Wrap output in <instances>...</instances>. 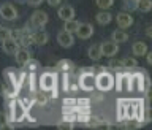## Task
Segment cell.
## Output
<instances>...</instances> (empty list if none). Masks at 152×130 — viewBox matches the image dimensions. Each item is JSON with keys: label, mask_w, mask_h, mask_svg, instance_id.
I'll use <instances>...</instances> for the list:
<instances>
[{"label": "cell", "mask_w": 152, "mask_h": 130, "mask_svg": "<svg viewBox=\"0 0 152 130\" xmlns=\"http://www.w3.org/2000/svg\"><path fill=\"white\" fill-rule=\"evenodd\" d=\"M48 21H49L48 13L46 11H41V10L33 11L32 16H30V24H32V27H35V29H43L48 24Z\"/></svg>", "instance_id": "7a4b0ae2"}, {"label": "cell", "mask_w": 152, "mask_h": 130, "mask_svg": "<svg viewBox=\"0 0 152 130\" xmlns=\"http://www.w3.org/2000/svg\"><path fill=\"white\" fill-rule=\"evenodd\" d=\"M26 3H28L30 7H40L43 3V0H26Z\"/></svg>", "instance_id": "f546056e"}, {"label": "cell", "mask_w": 152, "mask_h": 130, "mask_svg": "<svg viewBox=\"0 0 152 130\" xmlns=\"http://www.w3.org/2000/svg\"><path fill=\"white\" fill-rule=\"evenodd\" d=\"M95 19H97V22L100 24V26H108V24L113 21V14L104 11V10H102L100 13L95 14Z\"/></svg>", "instance_id": "5bb4252c"}, {"label": "cell", "mask_w": 152, "mask_h": 130, "mask_svg": "<svg viewBox=\"0 0 152 130\" xmlns=\"http://www.w3.org/2000/svg\"><path fill=\"white\" fill-rule=\"evenodd\" d=\"M124 10H128V11L136 10V2H133V0H124Z\"/></svg>", "instance_id": "cb8c5ba5"}, {"label": "cell", "mask_w": 152, "mask_h": 130, "mask_svg": "<svg viewBox=\"0 0 152 130\" xmlns=\"http://www.w3.org/2000/svg\"><path fill=\"white\" fill-rule=\"evenodd\" d=\"M147 54V64H152V56L149 54V52H146Z\"/></svg>", "instance_id": "1f68e13d"}, {"label": "cell", "mask_w": 152, "mask_h": 130, "mask_svg": "<svg viewBox=\"0 0 152 130\" xmlns=\"http://www.w3.org/2000/svg\"><path fill=\"white\" fill-rule=\"evenodd\" d=\"M46 102H48L46 95L40 94V95H38V97H37V103H38V105H46Z\"/></svg>", "instance_id": "f1b7e54d"}, {"label": "cell", "mask_w": 152, "mask_h": 130, "mask_svg": "<svg viewBox=\"0 0 152 130\" xmlns=\"http://www.w3.org/2000/svg\"><path fill=\"white\" fill-rule=\"evenodd\" d=\"M14 57H16V62L19 65H26L28 62V59H30V52L27 51V48H19L14 52Z\"/></svg>", "instance_id": "7c38bea8"}, {"label": "cell", "mask_w": 152, "mask_h": 130, "mask_svg": "<svg viewBox=\"0 0 152 130\" xmlns=\"http://www.w3.org/2000/svg\"><path fill=\"white\" fill-rule=\"evenodd\" d=\"M95 3H97V7H98V8L108 10V8H111V7H113L114 0H95Z\"/></svg>", "instance_id": "7402d4cb"}, {"label": "cell", "mask_w": 152, "mask_h": 130, "mask_svg": "<svg viewBox=\"0 0 152 130\" xmlns=\"http://www.w3.org/2000/svg\"><path fill=\"white\" fill-rule=\"evenodd\" d=\"M108 65H109V68H113V70H122L124 68L121 60H109Z\"/></svg>", "instance_id": "d4e9b609"}, {"label": "cell", "mask_w": 152, "mask_h": 130, "mask_svg": "<svg viewBox=\"0 0 152 130\" xmlns=\"http://www.w3.org/2000/svg\"><path fill=\"white\" fill-rule=\"evenodd\" d=\"M152 8V2L151 0H140V2L136 3V10L141 13H149Z\"/></svg>", "instance_id": "ac0fdd59"}, {"label": "cell", "mask_w": 152, "mask_h": 130, "mask_svg": "<svg viewBox=\"0 0 152 130\" xmlns=\"http://www.w3.org/2000/svg\"><path fill=\"white\" fill-rule=\"evenodd\" d=\"M75 33L81 38V40H87V38H90L94 35V26L89 22H79V26H78Z\"/></svg>", "instance_id": "277c9868"}, {"label": "cell", "mask_w": 152, "mask_h": 130, "mask_svg": "<svg viewBox=\"0 0 152 130\" xmlns=\"http://www.w3.org/2000/svg\"><path fill=\"white\" fill-rule=\"evenodd\" d=\"M11 37V29L5 27V26H0V41L7 40V38Z\"/></svg>", "instance_id": "603a6c76"}, {"label": "cell", "mask_w": 152, "mask_h": 130, "mask_svg": "<svg viewBox=\"0 0 152 130\" xmlns=\"http://www.w3.org/2000/svg\"><path fill=\"white\" fill-rule=\"evenodd\" d=\"M57 129H73V124L66 122V121H62V122L57 124Z\"/></svg>", "instance_id": "4316f807"}, {"label": "cell", "mask_w": 152, "mask_h": 130, "mask_svg": "<svg viewBox=\"0 0 152 130\" xmlns=\"http://www.w3.org/2000/svg\"><path fill=\"white\" fill-rule=\"evenodd\" d=\"M133 2H136V3H138V2H140V0H133Z\"/></svg>", "instance_id": "d590c367"}, {"label": "cell", "mask_w": 152, "mask_h": 130, "mask_svg": "<svg viewBox=\"0 0 152 130\" xmlns=\"http://www.w3.org/2000/svg\"><path fill=\"white\" fill-rule=\"evenodd\" d=\"M132 51H133V54H135L136 57H141V56H144L147 52V45L142 43V41H136V43H133Z\"/></svg>", "instance_id": "2e32d148"}, {"label": "cell", "mask_w": 152, "mask_h": 130, "mask_svg": "<svg viewBox=\"0 0 152 130\" xmlns=\"http://www.w3.org/2000/svg\"><path fill=\"white\" fill-rule=\"evenodd\" d=\"M100 49H102V56H106V57H114L119 52V45L111 41H104L103 45H100Z\"/></svg>", "instance_id": "8992f818"}, {"label": "cell", "mask_w": 152, "mask_h": 130, "mask_svg": "<svg viewBox=\"0 0 152 130\" xmlns=\"http://www.w3.org/2000/svg\"><path fill=\"white\" fill-rule=\"evenodd\" d=\"M18 3H26V0H16Z\"/></svg>", "instance_id": "e575fe53"}, {"label": "cell", "mask_w": 152, "mask_h": 130, "mask_svg": "<svg viewBox=\"0 0 152 130\" xmlns=\"http://www.w3.org/2000/svg\"><path fill=\"white\" fill-rule=\"evenodd\" d=\"M57 16H59L62 21H70V19H75V8L70 7V5H64V7L59 8Z\"/></svg>", "instance_id": "9c48e42d"}, {"label": "cell", "mask_w": 152, "mask_h": 130, "mask_svg": "<svg viewBox=\"0 0 152 130\" xmlns=\"http://www.w3.org/2000/svg\"><path fill=\"white\" fill-rule=\"evenodd\" d=\"M0 16L5 21H14V19H18V10L11 3H3L0 7Z\"/></svg>", "instance_id": "3957f363"}, {"label": "cell", "mask_w": 152, "mask_h": 130, "mask_svg": "<svg viewBox=\"0 0 152 130\" xmlns=\"http://www.w3.org/2000/svg\"><path fill=\"white\" fill-rule=\"evenodd\" d=\"M57 43L62 46V48H71L75 43V37L73 33L66 32V30H60L57 33Z\"/></svg>", "instance_id": "5b68a950"}, {"label": "cell", "mask_w": 152, "mask_h": 130, "mask_svg": "<svg viewBox=\"0 0 152 130\" xmlns=\"http://www.w3.org/2000/svg\"><path fill=\"white\" fill-rule=\"evenodd\" d=\"M54 84H56L54 75H51V73H45V75L41 76V79H40V87H41L43 90H52Z\"/></svg>", "instance_id": "8fae6325"}, {"label": "cell", "mask_w": 152, "mask_h": 130, "mask_svg": "<svg viewBox=\"0 0 152 130\" xmlns=\"http://www.w3.org/2000/svg\"><path fill=\"white\" fill-rule=\"evenodd\" d=\"M2 94H5V86L0 83V95H2Z\"/></svg>", "instance_id": "d6a6232c"}, {"label": "cell", "mask_w": 152, "mask_h": 130, "mask_svg": "<svg viewBox=\"0 0 152 130\" xmlns=\"http://www.w3.org/2000/svg\"><path fill=\"white\" fill-rule=\"evenodd\" d=\"M57 68H59L60 71H70L71 68H73V62H70V60H60L59 64H57Z\"/></svg>", "instance_id": "44dd1931"}, {"label": "cell", "mask_w": 152, "mask_h": 130, "mask_svg": "<svg viewBox=\"0 0 152 130\" xmlns=\"http://www.w3.org/2000/svg\"><path fill=\"white\" fill-rule=\"evenodd\" d=\"M111 38H113V41L114 43H125L127 40H128V33L124 30V29H117V30H114L113 33H111Z\"/></svg>", "instance_id": "9a60e30c"}, {"label": "cell", "mask_w": 152, "mask_h": 130, "mask_svg": "<svg viewBox=\"0 0 152 130\" xmlns=\"http://www.w3.org/2000/svg\"><path fill=\"white\" fill-rule=\"evenodd\" d=\"M94 78H92V73H83L79 79V84H81V89L84 90H92L94 89Z\"/></svg>", "instance_id": "4fadbf2b"}, {"label": "cell", "mask_w": 152, "mask_h": 130, "mask_svg": "<svg viewBox=\"0 0 152 130\" xmlns=\"http://www.w3.org/2000/svg\"><path fill=\"white\" fill-rule=\"evenodd\" d=\"M121 62H122V67L127 68V70H132V68H135V67L138 65L136 59H133V57H124Z\"/></svg>", "instance_id": "ffe728a7"}, {"label": "cell", "mask_w": 152, "mask_h": 130, "mask_svg": "<svg viewBox=\"0 0 152 130\" xmlns=\"http://www.w3.org/2000/svg\"><path fill=\"white\" fill-rule=\"evenodd\" d=\"M7 122H8V118L5 116L3 113H0V129H5V127H7Z\"/></svg>", "instance_id": "83f0119b"}, {"label": "cell", "mask_w": 152, "mask_h": 130, "mask_svg": "<svg viewBox=\"0 0 152 130\" xmlns=\"http://www.w3.org/2000/svg\"><path fill=\"white\" fill-rule=\"evenodd\" d=\"M146 35L151 37V26H147V29H146Z\"/></svg>", "instance_id": "836d02e7"}, {"label": "cell", "mask_w": 152, "mask_h": 130, "mask_svg": "<svg viewBox=\"0 0 152 130\" xmlns=\"http://www.w3.org/2000/svg\"><path fill=\"white\" fill-rule=\"evenodd\" d=\"M79 22L75 21V19H70V21H64V30L70 32V33H75L76 29H78Z\"/></svg>", "instance_id": "d6986e66"}, {"label": "cell", "mask_w": 152, "mask_h": 130, "mask_svg": "<svg viewBox=\"0 0 152 130\" xmlns=\"http://www.w3.org/2000/svg\"><path fill=\"white\" fill-rule=\"evenodd\" d=\"M116 21H117L119 29H128V27L133 26V16L130 13H127V11L119 13L116 16Z\"/></svg>", "instance_id": "52a82bcc"}, {"label": "cell", "mask_w": 152, "mask_h": 130, "mask_svg": "<svg viewBox=\"0 0 152 130\" xmlns=\"http://www.w3.org/2000/svg\"><path fill=\"white\" fill-rule=\"evenodd\" d=\"M48 5L49 7H59V3H60V0H46Z\"/></svg>", "instance_id": "4dcf8cb0"}, {"label": "cell", "mask_w": 152, "mask_h": 130, "mask_svg": "<svg viewBox=\"0 0 152 130\" xmlns=\"http://www.w3.org/2000/svg\"><path fill=\"white\" fill-rule=\"evenodd\" d=\"M2 48H3V51L7 52V54L14 56V52L19 49V43L16 40H13V38H7V40L2 41Z\"/></svg>", "instance_id": "30bf717a"}, {"label": "cell", "mask_w": 152, "mask_h": 130, "mask_svg": "<svg viewBox=\"0 0 152 130\" xmlns=\"http://www.w3.org/2000/svg\"><path fill=\"white\" fill-rule=\"evenodd\" d=\"M94 81H95L94 84L97 86L100 90H103V92L104 90H111L113 86H114V78L109 73H106V71H102Z\"/></svg>", "instance_id": "6da1fadb"}, {"label": "cell", "mask_w": 152, "mask_h": 130, "mask_svg": "<svg viewBox=\"0 0 152 130\" xmlns=\"http://www.w3.org/2000/svg\"><path fill=\"white\" fill-rule=\"evenodd\" d=\"M87 126L89 127H100V126H103L102 121L97 118H89V121H87Z\"/></svg>", "instance_id": "484cf974"}, {"label": "cell", "mask_w": 152, "mask_h": 130, "mask_svg": "<svg viewBox=\"0 0 152 130\" xmlns=\"http://www.w3.org/2000/svg\"><path fill=\"white\" fill-rule=\"evenodd\" d=\"M87 56H89V59L90 60H100L102 59V49H100V45H92L89 48V51H87Z\"/></svg>", "instance_id": "e0dca14e"}, {"label": "cell", "mask_w": 152, "mask_h": 130, "mask_svg": "<svg viewBox=\"0 0 152 130\" xmlns=\"http://www.w3.org/2000/svg\"><path fill=\"white\" fill-rule=\"evenodd\" d=\"M32 40H33L35 45L43 46V45L48 43V40H49V35H48V32H45L43 29H37V30L32 33Z\"/></svg>", "instance_id": "ba28073f"}]
</instances>
